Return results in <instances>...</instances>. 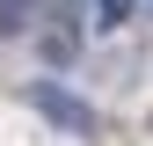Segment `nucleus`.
<instances>
[{
	"label": "nucleus",
	"instance_id": "7ed1b4c3",
	"mask_svg": "<svg viewBox=\"0 0 153 146\" xmlns=\"http://www.w3.org/2000/svg\"><path fill=\"white\" fill-rule=\"evenodd\" d=\"M15 29H29V0H0V36H15Z\"/></svg>",
	"mask_w": 153,
	"mask_h": 146
},
{
	"label": "nucleus",
	"instance_id": "20e7f679",
	"mask_svg": "<svg viewBox=\"0 0 153 146\" xmlns=\"http://www.w3.org/2000/svg\"><path fill=\"white\" fill-rule=\"evenodd\" d=\"M73 51H80L73 36H51V44H44V59H51V66H73Z\"/></svg>",
	"mask_w": 153,
	"mask_h": 146
},
{
	"label": "nucleus",
	"instance_id": "f257e3e1",
	"mask_svg": "<svg viewBox=\"0 0 153 146\" xmlns=\"http://www.w3.org/2000/svg\"><path fill=\"white\" fill-rule=\"evenodd\" d=\"M22 95H29L36 110H44V117H51V124H66V132H80V139L95 132V110H88L80 95H73V88H59V80H29V88H22Z\"/></svg>",
	"mask_w": 153,
	"mask_h": 146
},
{
	"label": "nucleus",
	"instance_id": "f03ea898",
	"mask_svg": "<svg viewBox=\"0 0 153 146\" xmlns=\"http://www.w3.org/2000/svg\"><path fill=\"white\" fill-rule=\"evenodd\" d=\"M131 15H139V0H95V7H88V22H95V29L109 36V29H124Z\"/></svg>",
	"mask_w": 153,
	"mask_h": 146
}]
</instances>
